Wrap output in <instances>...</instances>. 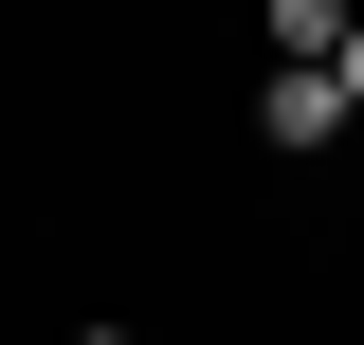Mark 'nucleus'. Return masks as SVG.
Listing matches in <instances>:
<instances>
[{
    "label": "nucleus",
    "instance_id": "1",
    "mask_svg": "<svg viewBox=\"0 0 364 345\" xmlns=\"http://www.w3.org/2000/svg\"><path fill=\"white\" fill-rule=\"evenodd\" d=\"M255 128H273V146H328V128H346V73H273Z\"/></svg>",
    "mask_w": 364,
    "mask_h": 345
},
{
    "label": "nucleus",
    "instance_id": "2",
    "mask_svg": "<svg viewBox=\"0 0 364 345\" xmlns=\"http://www.w3.org/2000/svg\"><path fill=\"white\" fill-rule=\"evenodd\" d=\"M346 109H364V37H346Z\"/></svg>",
    "mask_w": 364,
    "mask_h": 345
},
{
    "label": "nucleus",
    "instance_id": "3",
    "mask_svg": "<svg viewBox=\"0 0 364 345\" xmlns=\"http://www.w3.org/2000/svg\"><path fill=\"white\" fill-rule=\"evenodd\" d=\"M91 345H128V327H91Z\"/></svg>",
    "mask_w": 364,
    "mask_h": 345
}]
</instances>
